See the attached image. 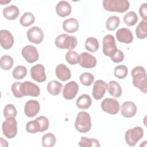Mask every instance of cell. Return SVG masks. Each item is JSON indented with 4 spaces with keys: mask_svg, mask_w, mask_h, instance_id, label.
Instances as JSON below:
<instances>
[{
    "mask_svg": "<svg viewBox=\"0 0 147 147\" xmlns=\"http://www.w3.org/2000/svg\"><path fill=\"white\" fill-rule=\"evenodd\" d=\"M40 106L36 100H29L27 101L24 106V113L29 117L36 116L39 112Z\"/></svg>",
    "mask_w": 147,
    "mask_h": 147,
    "instance_id": "obj_17",
    "label": "cell"
},
{
    "mask_svg": "<svg viewBox=\"0 0 147 147\" xmlns=\"http://www.w3.org/2000/svg\"><path fill=\"white\" fill-rule=\"evenodd\" d=\"M120 24V19L118 16H112L109 17L106 23V26L107 30L112 31L115 30Z\"/></svg>",
    "mask_w": 147,
    "mask_h": 147,
    "instance_id": "obj_34",
    "label": "cell"
},
{
    "mask_svg": "<svg viewBox=\"0 0 147 147\" xmlns=\"http://www.w3.org/2000/svg\"><path fill=\"white\" fill-rule=\"evenodd\" d=\"M20 91L23 96H30L37 97L39 96L40 94V89L38 86L29 81H25L21 83L20 86Z\"/></svg>",
    "mask_w": 147,
    "mask_h": 147,
    "instance_id": "obj_8",
    "label": "cell"
},
{
    "mask_svg": "<svg viewBox=\"0 0 147 147\" xmlns=\"http://www.w3.org/2000/svg\"><path fill=\"white\" fill-rule=\"evenodd\" d=\"M35 17L34 15L30 12L24 13L20 19V24L24 26L28 27L34 22Z\"/></svg>",
    "mask_w": 147,
    "mask_h": 147,
    "instance_id": "obj_28",
    "label": "cell"
},
{
    "mask_svg": "<svg viewBox=\"0 0 147 147\" xmlns=\"http://www.w3.org/2000/svg\"><path fill=\"white\" fill-rule=\"evenodd\" d=\"M3 135L8 138H14L17 133V123L15 118H7L2 125Z\"/></svg>",
    "mask_w": 147,
    "mask_h": 147,
    "instance_id": "obj_6",
    "label": "cell"
},
{
    "mask_svg": "<svg viewBox=\"0 0 147 147\" xmlns=\"http://www.w3.org/2000/svg\"><path fill=\"white\" fill-rule=\"evenodd\" d=\"M109 93L114 98H119L122 94V88L119 84L114 80H111L107 84Z\"/></svg>",
    "mask_w": 147,
    "mask_h": 147,
    "instance_id": "obj_24",
    "label": "cell"
},
{
    "mask_svg": "<svg viewBox=\"0 0 147 147\" xmlns=\"http://www.w3.org/2000/svg\"><path fill=\"white\" fill-rule=\"evenodd\" d=\"M99 42L98 40L95 37H88L85 41V48L91 52H95L99 49Z\"/></svg>",
    "mask_w": 147,
    "mask_h": 147,
    "instance_id": "obj_30",
    "label": "cell"
},
{
    "mask_svg": "<svg viewBox=\"0 0 147 147\" xmlns=\"http://www.w3.org/2000/svg\"><path fill=\"white\" fill-rule=\"evenodd\" d=\"M79 90V86L77 83L75 81H71L67 83L63 88V96L67 100L74 99Z\"/></svg>",
    "mask_w": 147,
    "mask_h": 147,
    "instance_id": "obj_12",
    "label": "cell"
},
{
    "mask_svg": "<svg viewBox=\"0 0 147 147\" xmlns=\"http://www.w3.org/2000/svg\"><path fill=\"white\" fill-rule=\"evenodd\" d=\"M107 90V84L102 80H98L94 83L92 96L96 100L102 98Z\"/></svg>",
    "mask_w": 147,
    "mask_h": 147,
    "instance_id": "obj_14",
    "label": "cell"
},
{
    "mask_svg": "<svg viewBox=\"0 0 147 147\" xmlns=\"http://www.w3.org/2000/svg\"><path fill=\"white\" fill-rule=\"evenodd\" d=\"M133 85L145 94L147 92V80L145 68L142 66H137L131 70Z\"/></svg>",
    "mask_w": 147,
    "mask_h": 147,
    "instance_id": "obj_1",
    "label": "cell"
},
{
    "mask_svg": "<svg viewBox=\"0 0 147 147\" xmlns=\"http://www.w3.org/2000/svg\"><path fill=\"white\" fill-rule=\"evenodd\" d=\"M56 143L55 136L52 133L44 134L42 138V145L44 147H52Z\"/></svg>",
    "mask_w": 147,
    "mask_h": 147,
    "instance_id": "obj_33",
    "label": "cell"
},
{
    "mask_svg": "<svg viewBox=\"0 0 147 147\" xmlns=\"http://www.w3.org/2000/svg\"><path fill=\"white\" fill-rule=\"evenodd\" d=\"M55 73L57 78L62 81H67L71 77L70 70L63 64H60L56 66Z\"/></svg>",
    "mask_w": 147,
    "mask_h": 147,
    "instance_id": "obj_21",
    "label": "cell"
},
{
    "mask_svg": "<svg viewBox=\"0 0 147 147\" xmlns=\"http://www.w3.org/2000/svg\"><path fill=\"white\" fill-rule=\"evenodd\" d=\"M14 42V37L9 30L2 29L0 31V43L3 49H9L11 48Z\"/></svg>",
    "mask_w": 147,
    "mask_h": 147,
    "instance_id": "obj_15",
    "label": "cell"
},
{
    "mask_svg": "<svg viewBox=\"0 0 147 147\" xmlns=\"http://www.w3.org/2000/svg\"><path fill=\"white\" fill-rule=\"evenodd\" d=\"M114 37L111 34H107L103 38V53L106 56L111 57L117 51Z\"/></svg>",
    "mask_w": 147,
    "mask_h": 147,
    "instance_id": "obj_7",
    "label": "cell"
},
{
    "mask_svg": "<svg viewBox=\"0 0 147 147\" xmlns=\"http://www.w3.org/2000/svg\"><path fill=\"white\" fill-rule=\"evenodd\" d=\"M80 65L84 68H92L96 65V58L87 52H83L80 55Z\"/></svg>",
    "mask_w": 147,
    "mask_h": 147,
    "instance_id": "obj_16",
    "label": "cell"
},
{
    "mask_svg": "<svg viewBox=\"0 0 147 147\" xmlns=\"http://www.w3.org/2000/svg\"><path fill=\"white\" fill-rule=\"evenodd\" d=\"M0 145H1V146H5V147H7L8 146V142L7 141L3 139L2 137H1L0 138Z\"/></svg>",
    "mask_w": 147,
    "mask_h": 147,
    "instance_id": "obj_45",
    "label": "cell"
},
{
    "mask_svg": "<svg viewBox=\"0 0 147 147\" xmlns=\"http://www.w3.org/2000/svg\"><path fill=\"white\" fill-rule=\"evenodd\" d=\"M17 110L12 104H7L3 109V115L6 118H15L17 115Z\"/></svg>",
    "mask_w": 147,
    "mask_h": 147,
    "instance_id": "obj_40",
    "label": "cell"
},
{
    "mask_svg": "<svg viewBox=\"0 0 147 147\" xmlns=\"http://www.w3.org/2000/svg\"><path fill=\"white\" fill-rule=\"evenodd\" d=\"M138 16L135 11H130L123 16L124 23L129 26L134 25L138 21Z\"/></svg>",
    "mask_w": 147,
    "mask_h": 147,
    "instance_id": "obj_31",
    "label": "cell"
},
{
    "mask_svg": "<svg viewBox=\"0 0 147 147\" xmlns=\"http://www.w3.org/2000/svg\"><path fill=\"white\" fill-rule=\"evenodd\" d=\"M116 37L119 42L125 44H130L133 40V36L131 30L125 28H121L117 31Z\"/></svg>",
    "mask_w": 147,
    "mask_h": 147,
    "instance_id": "obj_19",
    "label": "cell"
},
{
    "mask_svg": "<svg viewBox=\"0 0 147 147\" xmlns=\"http://www.w3.org/2000/svg\"><path fill=\"white\" fill-rule=\"evenodd\" d=\"M75 127L80 133H87L91 127V121L90 114L86 111L79 112L76 118Z\"/></svg>",
    "mask_w": 147,
    "mask_h": 147,
    "instance_id": "obj_3",
    "label": "cell"
},
{
    "mask_svg": "<svg viewBox=\"0 0 147 147\" xmlns=\"http://www.w3.org/2000/svg\"><path fill=\"white\" fill-rule=\"evenodd\" d=\"M27 74V69L23 65H17L13 71V77L17 80L24 78Z\"/></svg>",
    "mask_w": 147,
    "mask_h": 147,
    "instance_id": "obj_35",
    "label": "cell"
},
{
    "mask_svg": "<svg viewBox=\"0 0 147 147\" xmlns=\"http://www.w3.org/2000/svg\"><path fill=\"white\" fill-rule=\"evenodd\" d=\"M80 83L84 86H90L94 80V76L90 72H84L79 76Z\"/></svg>",
    "mask_w": 147,
    "mask_h": 147,
    "instance_id": "obj_37",
    "label": "cell"
},
{
    "mask_svg": "<svg viewBox=\"0 0 147 147\" xmlns=\"http://www.w3.org/2000/svg\"><path fill=\"white\" fill-rule=\"evenodd\" d=\"M28 40L34 44H40L44 38V33L41 29L38 26H33L30 28L26 33Z\"/></svg>",
    "mask_w": 147,
    "mask_h": 147,
    "instance_id": "obj_11",
    "label": "cell"
},
{
    "mask_svg": "<svg viewBox=\"0 0 147 147\" xmlns=\"http://www.w3.org/2000/svg\"><path fill=\"white\" fill-rule=\"evenodd\" d=\"M20 14L19 9L15 5H10L3 10V15L8 20H16Z\"/></svg>",
    "mask_w": 147,
    "mask_h": 147,
    "instance_id": "obj_23",
    "label": "cell"
},
{
    "mask_svg": "<svg viewBox=\"0 0 147 147\" xmlns=\"http://www.w3.org/2000/svg\"><path fill=\"white\" fill-rule=\"evenodd\" d=\"M103 8L109 11L123 13L129 7V2L127 0H104L102 3Z\"/></svg>",
    "mask_w": 147,
    "mask_h": 147,
    "instance_id": "obj_2",
    "label": "cell"
},
{
    "mask_svg": "<svg viewBox=\"0 0 147 147\" xmlns=\"http://www.w3.org/2000/svg\"><path fill=\"white\" fill-rule=\"evenodd\" d=\"M128 73V69L125 65H120L117 66L114 70L115 76L118 79H124Z\"/></svg>",
    "mask_w": 147,
    "mask_h": 147,
    "instance_id": "obj_38",
    "label": "cell"
},
{
    "mask_svg": "<svg viewBox=\"0 0 147 147\" xmlns=\"http://www.w3.org/2000/svg\"><path fill=\"white\" fill-rule=\"evenodd\" d=\"M72 11L71 5L65 1H61L57 3L56 6L57 14L61 17H65L69 16Z\"/></svg>",
    "mask_w": 147,
    "mask_h": 147,
    "instance_id": "obj_20",
    "label": "cell"
},
{
    "mask_svg": "<svg viewBox=\"0 0 147 147\" xmlns=\"http://www.w3.org/2000/svg\"><path fill=\"white\" fill-rule=\"evenodd\" d=\"M55 44L60 49L72 50L76 47L78 40L75 36H69L67 34H61L55 39Z\"/></svg>",
    "mask_w": 147,
    "mask_h": 147,
    "instance_id": "obj_4",
    "label": "cell"
},
{
    "mask_svg": "<svg viewBox=\"0 0 147 147\" xmlns=\"http://www.w3.org/2000/svg\"><path fill=\"white\" fill-rule=\"evenodd\" d=\"M79 146L82 147H99L100 144L98 140L95 138H89L86 137H81L80 141L78 142Z\"/></svg>",
    "mask_w": 147,
    "mask_h": 147,
    "instance_id": "obj_29",
    "label": "cell"
},
{
    "mask_svg": "<svg viewBox=\"0 0 147 147\" xmlns=\"http://www.w3.org/2000/svg\"><path fill=\"white\" fill-rule=\"evenodd\" d=\"M67 62L71 65H75L79 63L80 55L74 51H68L65 56Z\"/></svg>",
    "mask_w": 147,
    "mask_h": 147,
    "instance_id": "obj_32",
    "label": "cell"
},
{
    "mask_svg": "<svg viewBox=\"0 0 147 147\" xmlns=\"http://www.w3.org/2000/svg\"><path fill=\"white\" fill-rule=\"evenodd\" d=\"M21 82H16L15 83H14L11 87V91L13 92V95L16 97V98H22L23 97L21 91H20V86H21Z\"/></svg>",
    "mask_w": 147,
    "mask_h": 147,
    "instance_id": "obj_42",
    "label": "cell"
},
{
    "mask_svg": "<svg viewBox=\"0 0 147 147\" xmlns=\"http://www.w3.org/2000/svg\"><path fill=\"white\" fill-rule=\"evenodd\" d=\"M47 90L49 94L52 95H58L61 92L63 85L57 80L50 81L47 84Z\"/></svg>",
    "mask_w": 147,
    "mask_h": 147,
    "instance_id": "obj_26",
    "label": "cell"
},
{
    "mask_svg": "<svg viewBox=\"0 0 147 147\" xmlns=\"http://www.w3.org/2000/svg\"><path fill=\"white\" fill-rule=\"evenodd\" d=\"M40 125V132H44L47 130L49 125V122L48 119L45 116H40L36 118Z\"/></svg>",
    "mask_w": 147,
    "mask_h": 147,
    "instance_id": "obj_41",
    "label": "cell"
},
{
    "mask_svg": "<svg viewBox=\"0 0 147 147\" xmlns=\"http://www.w3.org/2000/svg\"><path fill=\"white\" fill-rule=\"evenodd\" d=\"M79 27V22L74 18H69L64 20L63 22V28L67 33H75L78 30Z\"/></svg>",
    "mask_w": 147,
    "mask_h": 147,
    "instance_id": "obj_22",
    "label": "cell"
},
{
    "mask_svg": "<svg viewBox=\"0 0 147 147\" xmlns=\"http://www.w3.org/2000/svg\"><path fill=\"white\" fill-rule=\"evenodd\" d=\"M45 67L41 64L34 65L30 69L32 78L37 82H44L46 80L47 76L45 74Z\"/></svg>",
    "mask_w": 147,
    "mask_h": 147,
    "instance_id": "obj_13",
    "label": "cell"
},
{
    "mask_svg": "<svg viewBox=\"0 0 147 147\" xmlns=\"http://www.w3.org/2000/svg\"><path fill=\"white\" fill-rule=\"evenodd\" d=\"M14 60L10 56L3 55L1 57L0 60L1 67L3 70H9L13 65Z\"/></svg>",
    "mask_w": 147,
    "mask_h": 147,
    "instance_id": "obj_36",
    "label": "cell"
},
{
    "mask_svg": "<svg viewBox=\"0 0 147 147\" xmlns=\"http://www.w3.org/2000/svg\"><path fill=\"white\" fill-rule=\"evenodd\" d=\"M146 5V3H142L139 9V13L140 14V16L142 18L143 20H147Z\"/></svg>",
    "mask_w": 147,
    "mask_h": 147,
    "instance_id": "obj_44",
    "label": "cell"
},
{
    "mask_svg": "<svg viewBox=\"0 0 147 147\" xmlns=\"http://www.w3.org/2000/svg\"><path fill=\"white\" fill-rule=\"evenodd\" d=\"M26 130L29 133H36L40 132V125L36 119L33 121L28 122L26 125Z\"/></svg>",
    "mask_w": 147,
    "mask_h": 147,
    "instance_id": "obj_39",
    "label": "cell"
},
{
    "mask_svg": "<svg viewBox=\"0 0 147 147\" xmlns=\"http://www.w3.org/2000/svg\"><path fill=\"white\" fill-rule=\"evenodd\" d=\"M110 58H111V60L114 63H121L124 59V55L121 50L117 49L115 54L113 55L112 56H111Z\"/></svg>",
    "mask_w": 147,
    "mask_h": 147,
    "instance_id": "obj_43",
    "label": "cell"
},
{
    "mask_svg": "<svg viewBox=\"0 0 147 147\" xmlns=\"http://www.w3.org/2000/svg\"><path fill=\"white\" fill-rule=\"evenodd\" d=\"M22 57L29 63H33L37 61L39 55L36 48L31 45L25 46L21 52Z\"/></svg>",
    "mask_w": 147,
    "mask_h": 147,
    "instance_id": "obj_10",
    "label": "cell"
},
{
    "mask_svg": "<svg viewBox=\"0 0 147 147\" xmlns=\"http://www.w3.org/2000/svg\"><path fill=\"white\" fill-rule=\"evenodd\" d=\"M101 108L104 112L108 114L115 115L119 110L120 106L117 100L113 98H105L101 103Z\"/></svg>",
    "mask_w": 147,
    "mask_h": 147,
    "instance_id": "obj_9",
    "label": "cell"
},
{
    "mask_svg": "<svg viewBox=\"0 0 147 147\" xmlns=\"http://www.w3.org/2000/svg\"><path fill=\"white\" fill-rule=\"evenodd\" d=\"M121 113L125 118L133 117L137 113V106L133 102L126 101L121 105Z\"/></svg>",
    "mask_w": 147,
    "mask_h": 147,
    "instance_id": "obj_18",
    "label": "cell"
},
{
    "mask_svg": "<svg viewBox=\"0 0 147 147\" xmlns=\"http://www.w3.org/2000/svg\"><path fill=\"white\" fill-rule=\"evenodd\" d=\"M92 103V100L90 96L86 94L81 95L76 100V106L80 109H87Z\"/></svg>",
    "mask_w": 147,
    "mask_h": 147,
    "instance_id": "obj_25",
    "label": "cell"
},
{
    "mask_svg": "<svg viewBox=\"0 0 147 147\" xmlns=\"http://www.w3.org/2000/svg\"><path fill=\"white\" fill-rule=\"evenodd\" d=\"M144 136V130L142 127L136 126L127 130L125 134L126 144L130 146H134Z\"/></svg>",
    "mask_w": 147,
    "mask_h": 147,
    "instance_id": "obj_5",
    "label": "cell"
},
{
    "mask_svg": "<svg viewBox=\"0 0 147 147\" xmlns=\"http://www.w3.org/2000/svg\"><path fill=\"white\" fill-rule=\"evenodd\" d=\"M136 34L137 38L144 39L147 36V20H142L137 26Z\"/></svg>",
    "mask_w": 147,
    "mask_h": 147,
    "instance_id": "obj_27",
    "label": "cell"
}]
</instances>
